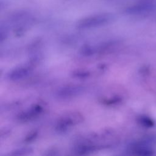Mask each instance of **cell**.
Here are the masks:
<instances>
[{"label":"cell","instance_id":"cell-9","mask_svg":"<svg viewBox=\"0 0 156 156\" xmlns=\"http://www.w3.org/2000/svg\"><path fill=\"white\" fill-rule=\"evenodd\" d=\"M96 52V49L90 45H84L80 49V53L83 55L89 56L93 54Z\"/></svg>","mask_w":156,"mask_h":156},{"label":"cell","instance_id":"cell-2","mask_svg":"<svg viewBox=\"0 0 156 156\" xmlns=\"http://www.w3.org/2000/svg\"><path fill=\"white\" fill-rule=\"evenodd\" d=\"M111 19V16L107 13L93 15L79 21L77 24V27L81 29L96 27L108 23Z\"/></svg>","mask_w":156,"mask_h":156},{"label":"cell","instance_id":"cell-3","mask_svg":"<svg viewBox=\"0 0 156 156\" xmlns=\"http://www.w3.org/2000/svg\"><path fill=\"white\" fill-rule=\"evenodd\" d=\"M84 91L83 87L77 85H69L59 88L56 95L61 99H69L81 94Z\"/></svg>","mask_w":156,"mask_h":156},{"label":"cell","instance_id":"cell-5","mask_svg":"<svg viewBox=\"0 0 156 156\" xmlns=\"http://www.w3.org/2000/svg\"><path fill=\"white\" fill-rule=\"evenodd\" d=\"M32 69L31 65L20 66L10 71L7 77L11 80H18L27 77L30 73Z\"/></svg>","mask_w":156,"mask_h":156},{"label":"cell","instance_id":"cell-10","mask_svg":"<svg viewBox=\"0 0 156 156\" xmlns=\"http://www.w3.org/2000/svg\"><path fill=\"white\" fill-rule=\"evenodd\" d=\"M90 75L89 72L86 71H82V70H78L74 71L73 73V76L76 77L78 78H86L88 77Z\"/></svg>","mask_w":156,"mask_h":156},{"label":"cell","instance_id":"cell-6","mask_svg":"<svg viewBox=\"0 0 156 156\" xmlns=\"http://www.w3.org/2000/svg\"><path fill=\"white\" fill-rule=\"evenodd\" d=\"M137 121L141 126L146 128H151L154 126V121L151 118L146 116L142 115L138 116Z\"/></svg>","mask_w":156,"mask_h":156},{"label":"cell","instance_id":"cell-8","mask_svg":"<svg viewBox=\"0 0 156 156\" xmlns=\"http://www.w3.org/2000/svg\"><path fill=\"white\" fill-rule=\"evenodd\" d=\"M122 98L120 96H113L109 98H104L102 99L101 102L107 105H115V104H117L118 103H120L122 101Z\"/></svg>","mask_w":156,"mask_h":156},{"label":"cell","instance_id":"cell-7","mask_svg":"<svg viewBox=\"0 0 156 156\" xmlns=\"http://www.w3.org/2000/svg\"><path fill=\"white\" fill-rule=\"evenodd\" d=\"M32 152V149L29 147H24V148H20L16 150L12 151L9 153V155L12 156H16V155H26L30 154Z\"/></svg>","mask_w":156,"mask_h":156},{"label":"cell","instance_id":"cell-11","mask_svg":"<svg viewBox=\"0 0 156 156\" xmlns=\"http://www.w3.org/2000/svg\"><path fill=\"white\" fill-rule=\"evenodd\" d=\"M38 132L37 131H33L32 132H31L30 133H29L26 138L25 141L27 142H30L32 140H34L37 136Z\"/></svg>","mask_w":156,"mask_h":156},{"label":"cell","instance_id":"cell-4","mask_svg":"<svg viewBox=\"0 0 156 156\" xmlns=\"http://www.w3.org/2000/svg\"><path fill=\"white\" fill-rule=\"evenodd\" d=\"M43 110V108L41 105L35 104L30 107V108L20 113L18 115L17 119L20 122H28L38 116L42 113Z\"/></svg>","mask_w":156,"mask_h":156},{"label":"cell","instance_id":"cell-1","mask_svg":"<svg viewBox=\"0 0 156 156\" xmlns=\"http://www.w3.org/2000/svg\"><path fill=\"white\" fill-rule=\"evenodd\" d=\"M83 121V116L79 112H68L63 114L58 119L55 129L58 132H64L67 131L71 127L82 122Z\"/></svg>","mask_w":156,"mask_h":156}]
</instances>
